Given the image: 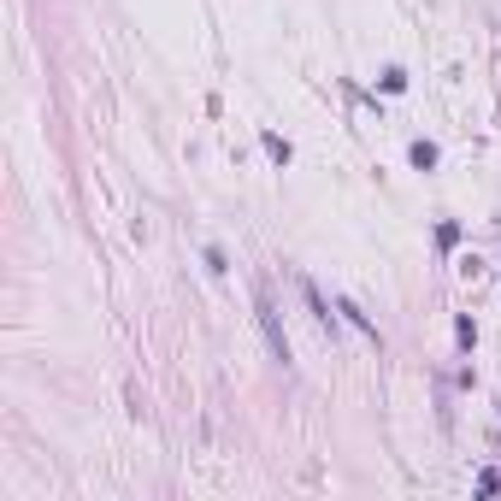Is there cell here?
Instances as JSON below:
<instances>
[{"label":"cell","mask_w":501,"mask_h":501,"mask_svg":"<svg viewBox=\"0 0 501 501\" xmlns=\"http://www.w3.org/2000/svg\"><path fill=\"white\" fill-rule=\"evenodd\" d=\"M413 165H419V171H430V165H437V147H430V142H413Z\"/></svg>","instance_id":"6da1fadb"}]
</instances>
